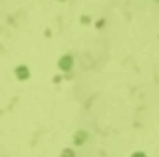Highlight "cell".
<instances>
[{"mask_svg":"<svg viewBox=\"0 0 159 157\" xmlns=\"http://www.w3.org/2000/svg\"><path fill=\"white\" fill-rule=\"evenodd\" d=\"M133 157H144V155H143V154H141V155H133Z\"/></svg>","mask_w":159,"mask_h":157,"instance_id":"6da1fadb","label":"cell"}]
</instances>
